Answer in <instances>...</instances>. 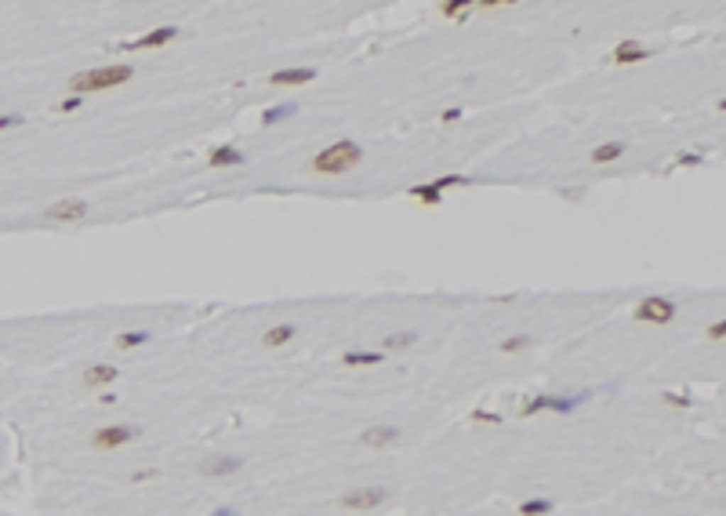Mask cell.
I'll return each mask as SVG.
<instances>
[{
  "mask_svg": "<svg viewBox=\"0 0 726 516\" xmlns=\"http://www.w3.org/2000/svg\"><path fill=\"white\" fill-rule=\"evenodd\" d=\"M363 164V146L356 138H334L324 149H317L309 160L312 175H349Z\"/></svg>",
  "mask_w": 726,
  "mask_h": 516,
  "instance_id": "obj_1",
  "label": "cell"
},
{
  "mask_svg": "<svg viewBox=\"0 0 726 516\" xmlns=\"http://www.w3.org/2000/svg\"><path fill=\"white\" fill-rule=\"evenodd\" d=\"M135 80V70L123 66V62H113V66H99V70H84L77 77H70V95H94V91H113L120 84Z\"/></svg>",
  "mask_w": 726,
  "mask_h": 516,
  "instance_id": "obj_2",
  "label": "cell"
},
{
  "mask_svg": "<svg viewBox=\"0 0 726 516\" xmlns=\"http://www.w3.org/2000/svg\"><path fill=\"white\" fill-rule=\"evenodd\" d=\"M676 313H679V306H676L672 298H665V295H650V298L636 302L632 320H639V324H654V327H665V324L676 320Z\"/></svg>",
  "mask_w": 726,
  "mask_h": 516,
  "instance_id": "obj_3",
  "label": "cell"
},
{
  "mask_svg": "<svg viewBox=\"0 0 726 516\" xmlns=\"http://www.w3.org/2000/svg\"><path fill=\"white\" fill-rule=\"evenodd\" d=\"M87 211H91V204L84 200V197H62V200H55V204H48L44 207V222H51V226H73V222H84L87 219Z\"/></svg>",
  "mask_w": 726,
  "mask_h": 516,
  "instance_id": "obj_4",
  "label": "cell"
},
{
  "mask_svg": "<svg viewBox=\"0 0 726 516\" xmlns=\"http://www.w3.org/2000/svg\"><path fill=\"white\" fill-rule=\"evenodd\" d=\"M338 502H341V509L370 512V509H382L389 502V488H382V483H370V488H349Z\"/></svg>",
  "mask_w": 726,
  "mask_h": 516,
  "instance_id": "obj_5",
  "label": "cell"
},
{
  "mask_svg": "<svg viewBox=\"0 0 726 516\" xmlns=\"http://www.w3.org/2000/svg\"><path fill=\"white\" fill-rule=\"evenodd\" d=\"M182 37V29L178 26H153V29H145L142 37H135V40H128V44H120L116 51H160V48H167L171 40H178Z\"/></svg>",
  "mask_w": 726,
  "mask_h": 516,
  "instance_id": "obj_6",
  "label": "cell"
},
{
  "mask_svg": "<svg viewBox=\"0 0 726 516\" xmlns=\"http://www.w3.org/2000/svg\"><path fill=\"white\" fill-rule=\"evenodd\" d=\"M142 429L138 426H128V422H116V426H102V429H94L91 433V447H99V451H116L123 444H131L138 440Z\"/></svg>",
  "mask_w": 726,
  "mask_h": 516,
  "instance_id": "obj_7",
  "label": "cell"
},
{
  "mask_svg": "<svg viewBox=\"0 0 726 516\" xmlns=\"http://www.w3.org/2000/svg\"><path fill=\"white\" fill-rule=\"evenodd\" d=\"M243 469V459L240 454H214V459H204L200 462V473L204 476H233Z\"/></svg>",
  "mask_w": 726,
  "mask_h": 516,
  "instance_id": "obj_8",
  "label": "cell"
},
{
  "mask_svg": "<svg viewBox=\"0 0 726 516\" xmlns=\"http://www.w3.org/2000/svg\"><path fill=\"white\" fill-rule=\"evenodd\" d=\"M654 51L647 48V44H639V40H621L617 48H614V55H610V62H617V66H632V62H647Z\"/></svg>",
  "mask_w": 726,
  "mask_h": 516,
  "instance_id": "obj_9",
  "label": "cell"
},
{
  "mask_svg": "<svg viewBox=\"0 0 726 516\" xmlns=\"http://www.w3.org/2000/svg\"><path fill=\"white\" fill-rule=\"evenodd\" d=\"M360 444H363V447H374V451L392 447V444H400V429H396V426H370V429L360 433Z\"/></svg>",
  "mask_w": 726,
  "mask_h": 516,
  "instance_id": "obj_10",
  "label": "cell"
},
{
  "mask_svg": "<svg viewBox=\"0 0 726 516\" xmlns=\"http://www.w3.org/2000/svg\"><path fill=\"white\" fill-rule=\"evenodd\" d=\"M625 149H628L625 138H607V142H599V146L592 149V157H588V160H592L595 168H607V164H614V160L625 157Z\"/></svg>",
  "mask_w": 726,
  "mask_h": 516,
  "instance_id": "obj_11",
  "label": "cell"
},
{
  "mask_svg": "<svg viewBox=\"0 0 726 516\" xmlns=\"http://www.w3.org/2000/svg\"><path fill=\"white\" fill-rule=\"evenodd\" d=\"M116 378H120V368H113V363H91L80 382L87 389H102V385H113Z\"/></svg>",
  "mask_w": 726,
  "mask_h": 516,
  "instance_id": "obj_12",
  "label": "cell"
},
{
  "mask_svg": "<svg viewBox=\"0 0 726 516\" xmlns=\"http://www.w3.org/2000/svg\"><path fill=\"white\" fill-rule=\"evenodd\" d=\"M243 164H247V157L236 146H214L207 153V168H243Z\"/></svg>",
  "mask_w": 726,
  "mask_h": 516,
  "instance_id": "obj_13",
  "label": "cell"
},
{
  "mask_svg": "<svg viewBox=\"0 0 726 516\" xmlns=\"http://www.w3.org/2000/svg\"><path fill=\"white\" fill-rule=\"evenodd\" d=\"M298 339V324H273L262 331V346L265 349H276V346H287Z\"/></svg>",
  "mask_w": 726,
  "mask_h": 516,
  "instance_id": "obj_14",
  "label": "cell"
},
{
  "mask_svg": "<svg viewBox=\"0 0 726 516\" xmlns=\"http://www.w3.org/2000/svg\"><path fill=\"white\" fill-rule=\"evenodd\" d=\"M382 360H385L382 349H349V353L341 356L345 368H378Z\"/></svg>",
  "mask_w": 726,
  "mask_h": 516,
  "instance_id": "obj_15",
  "label": "cell"
},
{
  "mask_svg": "<svg viewBox=\"0 0 726 516\" xmlns=\"http://www.w3.org/2000/svg\"><path fill=\"white\" fill-rule=\"evenodd\" d=\"M309 80H317V70H276L269 77V84H280V87H295V84H309Z\"/></svg>",
  "mask_w": 726,
  "mask_h": 516,
  "instance_id": "obj_16",
  "label": "cell"
},
{
  "mask_svg": "<svg viewBox=\"0 0 726 516\" xmlns=\"http://www.w3.org/2000/svg\"><path fill=\"white\" fill-rule=\"evenodd\" d=\"M472 11H476V0H444V4H439V15L444 18H451V22H465Z\"/></svg>",
  "mask_w": 726,
  "mask_h": 516,
  "instance_id": "obj_17",
  "label": "cell"
},
{
  "mask_svg": "<svg viewBox=\"0 0 726 516\" xmlns=\"http://www.w3.org/2000/svg\"><path fill=\"white\" fill-rule=\"evenodd\" d=\"M414 342H422L418 331H396V335H385V339H382V353H400V349H410Z\"/></svg>",
  "mask_w": 726,
  "mask_h": 516,
  "instance_id": "obj_18",
  "label": "cell"
},
{
  "mask_svg": "<svg viewBox=\"0 0 726 516\" xmlns=\"http://www.w3.org/2000/svg\"><path fill=\"white\" fill-rule=\"evenodd\" d=\"M407 197H414V200H422V204H429V207H439V204H444V193H439L432 182H418V186H410Z\"/></svg>",
  "mask_w": 726,
  "mask_h": 516,
  "instance_id": "obj_19",
  "label": "cell"
},
{
  "mask_svg": "<svg viewBox=\"0 0 726 516\" xmlns=\"http://www.w3.org/2000/svg\"><path fill=\"white\" fill-rule=\"evenodd\" d=\"M552 509H556L552 498H527V502H519L516 516H549Z\"/></svg>",
  "mask_w": 726,
  "mask_h": 516,
  "instance_id": "obj_20",
  "label": "cell"
},
{
  "mask_svg": "<svg viewBox=\"0 0 726 516\" xmlns=\"http://www.w3.org/2000/svg\"><path fill=\"white\" fill-rule=\"evenodd\" d=\"M145 342H149V331H120V335L113 339V346L123 349V353H128V349H138V346H145Z\"/></svg>",
  "mask_w": 726,
  "mask_h": 516,
  "instance_id": "obj_21",
  "label": "cell"
},
{
  "mask_svg": "<svg viewBox=\"0 0 726 516\" xmlns=\"http://www.w3.org/2000/svg\"><path fill=\"white\" fill-rule=\"evenodd\" d=\"M530 346H534V335H509L505 342H497V353H509V356H512V353H527Z\"/></svg>",
  "mask_w": 726,
  "mask_h": 516,
  "instance_id": "obj_22",
  "label": "cell"
},
{
  "mask_svg": "<svg viewBox=\"0 0 726 516\" xmlns=\"http://www.w3.org/2000/svg\"><path fill=\"white\" fill-rule=\"evenodd\" d=\"M298 113V106L295 102H283V106H276V109H265L262 113V124L269 128V124H280V120H287V116H295Z\"/></svg>",
  "mask_w": 726,
  "mask_h": 516,
  "instance_id": "obj_23",
  "label": "cell"
},
{
  "mask_svg": "<svg viewBox=\"0 0 726 516\" xmlns=\"http://www.w3.org/2000/svg\"><path fill=\"white\" fill-rule=\"evenodd\" d=\"M552 407V397H530L523 407H519V418H534V415H541Z\"/></svg>",
  "mask_w": 726,
  "mask_h": 516,
  "instance_id": "obj_24",
  "label": "cell"
},
{
  "mask_svg": "<svg viewBox=\"0 0 726 516\" xmlns=\"http://www.w3.org/2000/svg\"><path fill=\"white\" fill-rule=\"evenodd\" d=\"M468 182H472L468 175H439V178L432 182V186H436L439 193H447V190H458V186H468Z\"/></svg>",
  "mask_w": 726,
  "mask_h": 516,
  "instance_id": "obj_25",
  "label": "cell"
},
{
  "mask_svg": "<svg viewBox=\"0 0 726 516\" xmlns=\"http://www.w3.org/2000/svg\"><path fill=\"white\" fill-rule=\"evenodd\" d=\"M472 422H480V426H501L505 418H501L497 411H480V407H476V411H472Z\"/></svg>",
  "mask_w": 726,
  "mask_h": 516,
  "instance_id": "obj_26",
  "label": "cell"
},
{
  "mask_svg": "<svg viewBox=\"0 0 726 516\" xmlns=\"http://www.w3.org/2000/svg\"><path fill=\"white\" fill-rule=\"evenodd\" d=\"M84 106V99L80 95H70V99H58L55 106H51V113H73V109H80Z\"/></svg>",
  "mask_w": 726,
  "mask_h": 516,
  "instance_id": "obj_27",
  "label": "cell"
},
{
  "mask_svg": "<svg viewBox=\"0 0 726 516\" xmlns=\"http://www.w3.org/2000/svg\"><path fill=\"white\" fill-rule=\"evenodd\" d=\"M661 400H665L669 407H690V397H686V393H661Z\"/></svg>",
  "mask_w": 726,
  "mask_h": 516,
  "instance_id": "obj_28",
  "label": "cell"
},
{
  "mask_svg": "<svg viewBox=\"0 0 726 516\" xmlns=\"http://www.w3.org/2000/svg\"><path fill=\"white\" fill-rule=\"evenodd\" d=\"M676 164H679V168H701V164H705V157H701V153H679V157H676Z\"/></svg>",
  "mask_w": 726,
  "mask_h": 516,
  "instance_id": "obj_29",
  "label": "cell"
},
{
  "mask_svg": "<svg viewBox=\"0 0 726 516\" xmlns=\"http://www.w3.org/2000/svg\"><path fill=\"white\" fill-rule=\"evenodd\" d=\"M722 339H726V320H715L708 327V342H722Z\"/></svg>",
  "mask_w": 726,
  "mask_h": 516,
  "instance_id": "obj_30",
  "label": "cell"
},
{
  "mask_svg": "<svg viewBox=\"0 0 726 516\" xmlns=\"http://www.w3.org/2000/svg\"><path fill=\"white\" fill-rule=\"evenodd\" d=\"M18 124H22V116H18V113H0V131L18 128Z\"/></svg>",
  "mask_w": 726,
  "mask_h": 516,
  "instance_id": "obj_31",
  "label": "cell"
},
{
  "mask_svg": "<svg viewBox=\"0 0 726 516\" xmlns=\"http://www.w3.org/2000/svg\"><path fill=\"white\" fill-rule=\"evenodd\" d=\"M461 116H465V109H458V106H454V109H444V113H439V120H444V124H454V120H461Z\"/></svg>",
  "mask_w": 726,
  "mask_h": 516,
  "instance_id": "obj_32",
  "label": "cell"
},
{
  "mask_svg": "<svg viewBox=\"0 0 726 516\" xmlns=\"http://www.w3.org/2000/svg\"><path fill=\"white\" fill-rule=\"evenodd\" d=\"M211 516H240V512H236V509H233V505H222V509H214V512H211Z\"/></svg>",
  "mask_w": 726,
  "mask_h": 516,
  "instance_id": "obj_33",
  "label": "cell"
},
{
  "mask_svg": "<svg viewBox=\"0 0 726 516\" xmlns=\"http://www.w3.org/2000/svg\"><path fill=\"white\" fill-rule=\"evenodd\" d=\"M156 476V469H142V473H135V480H153Z\"/></svg>",
  "mask_w": 726,
  "mask_h": 516,
  "instance_id": "obj_34",
  "label": "cell"
}]
</instances>
